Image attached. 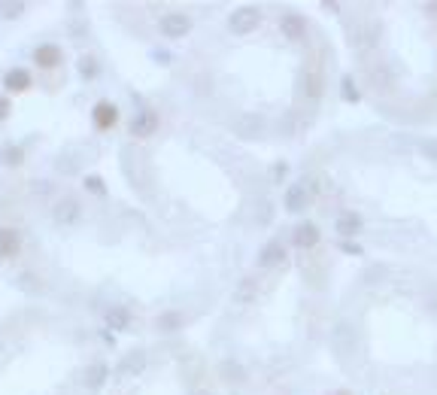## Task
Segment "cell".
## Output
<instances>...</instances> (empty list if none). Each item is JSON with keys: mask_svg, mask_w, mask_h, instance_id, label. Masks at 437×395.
Masks as SVG:
<instances>
[{"mask_svg": "<svg viewBox=\"0 0 437 395\" xmlns=\"http://www.w3.org/2000/svg\"><path fill=\"white\" fill-rule=\"evenodd\" d=\"M325 95V76L319 67L313 64H304L298 70V98L307 100V104H316V100H322Z\"/></svg>", "mask_w": 437, "mask_h": 395, "instance_id": "obj_1", "label": "cell"}, {"mask_svg": "<svg viewBox=\"0 0 437 395\" xmlns=\"http://www.w3.org/2000/svg\"><path fill=\"white\" fill-rule=\"evenodd\" d=\"M191 28H195V22H191L188 13H164L158 18V30L164 40H186Z\"/></svg>", "mask_w": 437, "mask_h": 395, "instance_id": "obj_2", "label": "cell"}, {"mask_svg": "<svg viewBox=\"0 0 437 395\" xmlns=\"http://www.w3.org/2000/svg\"><path fill=\"white\" fill-rule=\"evenodd\" d=\"M261 25V9L258 6H240L228 16V30L234 37H246Z\"/></svg>", "mask_w": 437, "mask_h": 395, "instance_id": "obj_3", "label": "cell"}, {"mask_svg": "<svg viewBox=\"0 0 437 395\" xmlns=\"http://www.w3.org/2000/svg\"><path fill=\"white\" fill-rule=\"evenodd\" d=\"M128 131H131V137H137V140L152 137L158 131V113H155V110H149V107L137 110L134 119L128 122Z\"/></svg>", "mask_w": 437, "mask_h": 395, "instance_id": "obj_4", "label": "cell"}, {"mask_svg": "<svg viewBox=\"0 0 437 395\" xmlns=\"http://www.w3.org/2000/svg\"><path fill=\"white\" fill-rule=\"evenodd\" d=\"M79 219H83V207H79L76 198H61L52 207V222L61 228H73Z\"/></svg>", "mask_w": 437, "mask_h": 395, "instance_id": "obj_5", "label": "cell"}, {"mask_svg": "<svg viewBox=\"0 0 437 395\" xmlns=\"http://www.w3.org/2000/svg\"><path fill=\"white\" fill-rule=\"evenodd\" d=\"M264 131H268V119L258 113H243L237 122H234V134L246 137V140H261Z\"/></svg>", "mask_w": 437, "mask_h": 395, "instance_id": "obj_6", "label": "cell"}, {"mask_svg": "<svg viewBox=\"0 0 437 395\" xmlns=\"http://www.w3.org/2000/svg\"><path fill=\"white\" fill-rule=\"evenodd\" d=\"M310 201H313V189L307 186V182H292V186L286 189L282 204H286L289 213H304L310 207Z\"/></svg>", "mask_w": 437, "mask_h": 395, "instance_id": "obj_7", "label": "cell"}, {"mask_svg": "<svg viewBox=\"0 0 437 395\" xmlns=\"http://www.w3.org/2000/svg\"><path fill=\"white\" fill-rule=\"evenodd\" d=\"M91 122H95L97 131H113L119 125V107L113 100H97V104L91 107Z\"/></svg>", "mask_w": 437, "mask_h": 395, "instance_id": "obj_8", "label": "cell"}, {"mask_svg": "<svg viewBox=\"0 0 437 395\" xmlns=\"http://www.w3.org/2000/svg\"><path fill=\"white\" fill-rule=\"evenodd\" d=\"M334 231L340 235V240L347 243L352 237H359L361 231H364V219H361V213H355V210H343L337 222H334Z\"/></svg>", "mask_w": 437, "mask_h": 395, "instance_id": "obj_9", "label": "cell"}, {"mask_svg": "<svg viewBox=\"0 0 437 395\" xmlns=\"http://www.w3.org/2000/svg\"><path fill=\"white\" fill-rule=\"evenodd\" d=\"M22 247H25L22 231H18V228H9V225L0 228V259H4V261L18 259V256H22Z\"/></svg>", "mask_w": 437, "mask_h": 395, "instance_id": "obj_10", "label": "cell"}, {"mask_svg": "<svg viewBox=\"0 0 437 395\" xmlns=\"http://www.w3.org/2000/svg\"><path fill=\"white\" fill-rule=\"evenodd\" d=\"M280 34L292 40V43H301L304 37H307V18L301 13H282L280 16Z\"/></svg>", "mask_w": 437, "mask_h": 395, "instance_id": "obj_11", "label": "cell"}, {"mask_svg": "<svg viewBox=\"0 0 437 395\" xmlns=\"http://www.w3.org/2000/svg\"><path fill=\"white\" fill-rule=\"evenodd\" d=\"M319 240H322V231L316 222H301V225H294V231H292L294 249H313V247H319Z\"/></svg>", "mask_w": 437, "mask_h": 395, "instance_id": "obj_12", "label": "cell"}, {"mask_svg": "<svg viewBox=\"0 0 437 395\" xmlns=\"http://www.w3.org/2000/svg\"><path fill=\"white\" fill-rule=\"evenodd\" d=\"M286 261V243L280 237H270L258 252V268H277Z\"/></svg>", "mask_w": 437, "mask_h": 395, "instance_id": "obj_13", "label": "cell"}, {"mask_svg": "<svg viewBox=\"0 0 437 395\" xmlns=\"http://www.w3.org/2000/svg\"><path fill=\"white\" fill-rule=\"evenodd\" d=\"M30 86H34V76L28 73V67H9L4 73V88L9 95H22Z\"/></svg>", "mask_w": 437, "mask_h": 395, "instance_id": "obj_14", "label": "cell"}, {"mask_svg": "<svg viewBox=\"0 0 437 395\" xmlns=\"http://www.w3.org/2000/svg\"><path fill=\"white\" fill-rule=\"evenodd\" d=\"M34 64L37 67H43V70H52V67H58L61 64V58H64V52H61V46L58 43H40L37 49H34Z\"/></svg>", "mask_w": 437, "mask_h": 395, "instance_id": "obj_15", "label": "cell"}, {"mask_svg": "<svg viewBox=\"0 0 437 395\" xmlns=\"http://www.w3.org/2000/svg\"><path fill=\"white\" fill-rule=\"evenodd\" d=\"M104 322L109 331H125L131 326V310L128 307H109L104 313Z\"/></svg>", "mask_w": 437, "mask_h": 395, "instance_id": "obj_16", "label": "cell"}, {"mask_svg": "<svg viewBox=\"0 0 437 395\" xmlns=\"http://www.w3.org/2000/svg\"><path fill=\"white\" fill-rule=\"evenodd\" d=\"M219 374H222V380H228V383H243L246 380V368H243L237 359H222Z\"/></svg>", "mask_w": 437, "mask_h": 395, "instance_id": "obj_17", "label": "cell"}, {"mask_svg": "<svg viewBox=\"0 0 437 395\" xmlns=\"http://www.w3.org/2000/svg\"><path fill=\"white\" fill-rule=\"evenodd\" d=\"M76 73L85 79V83H95V79H100V61L95 55H83L76 61Z\"/></svg>", "mask_w": 437, "mask_h": 395, "instance_id": "obj_18", "label": "cell"}, {"mask_svg": "<svg viewBox=\"0 0 437 395\" xmlns=\"http://www.w3.org/2000/svg\"><path fill=\"white\" fill-rule=\"evenodd\" d=\"M107 377H109V368L104 362H95V365H88L85 368V387L88 389H100L107 383Z\"/></svg>", "mask_w": 437, "mask_h": 395, "instance_id": "obj_19", "label": "cell"}, {"mask_svg": "<svg viewBox=\"0 0 437 395\" xmlns=\"http://www.w3.org/2000/svg\"><path fill=\"white\" fill-rule=\"evenodd\" d=\"M0 161H4L6 167H18L25 161V146L22 143H6L0 149Z\"/></svg>", "mask_w": 437, "mask_h": 395, "instance_id": "obj_20", "label": "cell"}, {"mask_svg": "<svg viewBox=\"0 0 437 395\" xmlns=\"http://www.w3.org/2000/svg\"><path fill=\"white\" fill-rule=\"evenodd\" d=\"M143 368H146V356H143L140 350H137V353H131V356L119 365V371L125 374V377H137V374L143 371Z\"/></svg>", "mask_w": 437, "mask_h": 395, "instance_id": "obj_21", "label": "cell"}, {"mask_svg": "<svg viewBox=\"0 0 437 395\" xmlns=\"http://www.w3.org/2000/svg\"><path fill=\"white\" fill-rule=\"evenodd\" d=\"M28 13V4L25 0H0V18L13 22V18H22Z\"/></svg>", "mask_w": 437, "mask_h": 395, "instance_id": "obj_22", "label": "cell"}, {"mask_svg": "<svg viewBox=\"0 0 437 395\" xmlns=\"http://www.w3.org/2000/svg\"><path fill=\"white\" fill-rule=\"evenodd\" d=\"M179 329H182V313L167 310V313H161V317H158V331L170 334V331H179Z\"/></svg>", "mask_w": 437, "mask_h": 395, "instance_id": "obj_23", "label": "cell"}, {"mask_svg": "<svg viewBox=\"0 0 437 395\" xmlns=\"http://www.w3.org/2000/svg\"><path fill=\"white\" fill-rule=\"evenodd\" d=\"M340 95H343V100H349V104H359V100H361L359 86H355V79H352V76H343V83H340Z\"/></svg>", "mask_w": 437, "mask_h": 395, "instance_id": "obj_24", "label": "cell"}, {"mask_svg": "<svg viewBox=\"0 0 437 395\" xmlns=\"http://www.w3.org/2000/svg\"><path fill=\"white\" fill-rule=\"evenodd\" d=\"M83 186H85V191H91V195H100V198L107 195V182L100 179V177H95V174H88L83 179Z\"/></svg>", "mask_w": 437, "mask_h": 395, "instance_id": "obj_25", "label": "cell"}, {"mask_svg": "<svg viewBox=\"0 0 437 395\" xmlns=\"http://www.w3.org/2000/svg\"><path fill=\"white\" fill-rule=\"evenodd\" d=\"M419 152H422V155L429 158V161H437V140H434V137L422 140V143H419Z\"/></svg>", "mask_w": 437, "mask_h": 395, "instance_id": "obj_26", "label": "cell"}, {"mask_svg": "<svg viewBox=\"0 0 437 395\" xmlns=\"http://www.w3.org/2000/svg\"><path fill=\"white\" fill-rule=\"evenodd\" d=\"M337 343H343V350H347V353L355 347V334H352L349 326H343V334H337Z\"/></svg>", "mask_w": 437, "mask_h": 395, "instance_id": "obj_27", "label": "cell"}, {"mask_svg": "<svg viewBox=\"0 0 437 395\" xmlns=\"http://www.w3.org/2000/svg\"><path fill=\"white\" fill-rule=\"evenodd\" d=\"M9 113H13V104H9V98L0 95V122H6Z\"/></svg>", "mask_w": 437, "mask_h": 395, "instance_id": "obj_28", "label": "cell"}, {"mask_svg": "<svg viewBox=\"0 0 437 395\" xmlns=\"http://www.w3.org/2000/svg\"><path fill=\"white\" fill-rule=\"evenodd\" d=\"M340 247L347 249V252H352V256H361V247H355V243H343V240H340Z\"/></svg>", "mask_w": 437, "mask_h": 395, "instance_id": "obj_29", "label": "cell"}, {"mask_svg": "<svg viewBox=\"0 0 437 395\" xmlns=\"http://www.w3.org/2000/svg\"><path fill=\"white\" fill-rule=\"evenodd\" d=\"M152 58H158V61H170V52H164V49H155V52H152Z\"/></svg>", "mask_w": 437, "mask_h": 395, "instance_id": "obj_30", "label": "cell"}, {"mask_svg": "<svg viewBox=\"0 0 437 395\" xmlns=\"http://www.w3.org/2000/svg\"><path fill=\"white\" fill-rule=\"evenodd\" d=\"M195 395H212V392H210V389H207V387H200V389H198V392H195Z\"/></svg>", "mask_w": 437, "mask_h": 395, "instance_id": "obj_31", "label": "cell"}, {"mask_svg": "<svg viewBox=\"0 0 437 395\" xmlns=\"http://www.w3.org/2000/svg\"><path fill=\"white\" fill-rule=\"evenodd\" d=\"M331 395H349V392H343V389H337V392H331Z\"/></svg>", "mask_w": 437, "mask_h": 395, "instance_id": "obj_32", "label": "cell"}]
</instances>
